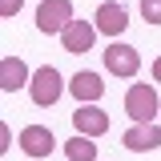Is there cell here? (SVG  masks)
<instances>
[{"mask_svg":"<svg viewBox=\"0 0 161 161\" xmlns=\"http://www.w3.org/2000/svg\"><path fill=\"white\" fill-rule=\"evenodd\" d=\"M125 113L133 125H149V121L161 117V101H157V85H129V93H125Z\"/></svg>","mask_w":161,"mask_h":161,"instance_id":"cell-1","label":"cell"},{"mask_svg":"<svg viewBox=\"0 0 161 161\" xmlns=\"http://www.w3.org/2000/svg\"><path fill=\"white\" fill-rule=\"evenodd\" d=\"M73 20H77V16H73V0H40L36 28L44 32V36H60Z\"/></svg>","mask_w":161,"mask_h":161,"instance_id":"cell-2","label":"cell"},{"mask_svg":"<svg viewBox=\"0 0 161 161\" xmlns=\"http://www.w3.org/2000/svg\"><path fill=\"white\" fill-rule=\"evenodd\" d=\"M60 93H64V80H60V73L53 69V64H40L36 73H32V85H28V97H32V105H40V109H48V105H57Z\"/></svg>","mask_w":161,"mask_h":161,"instance_id":"cell-3","label":"cell"},{"mask_svg":"<svg viewBox=\"0 0 161 161\" xmlns=\"http://www.w3.org/2000/svg\"><path fill=\"white\" fill-rule=\"evenodd\" d=\"M105 69H109L113 77H137L141 53L133 44H109V48H105Z\"/></svg>","mask_w":161,"mask_h":161,"instance_id":"cell-4","label":"cell"},{"mask_svg":"<svg viewBox=\"0 0 161 161\" xmlns=\"http://www.w3.org/2000/svg\"><path fill=\"white\" fill-rule=\"evenodd\" d=\"M16 145L28 153V157H48V153L57 149V137H53V129H48V125H24Z\"/></svg>","mask_w":161,"mask_h":161,"instance_id":"cell-5","label":"cell"},{"mask_svg":"<svg viewBox=\"0 0 161 161\" xmlns=\"http://www.w3.org/2000/svg\"><path fill=\"white\" fill-rule=\"evenodd\" d=\"M93 40H97V24H89V20L77 16L64 32H60V48H64V53H89Z\"/></svg>","mask_w":161,"mask_h":161,"instance_id":"cell-6","label":"cell"},{"mask_svg":"<svg viewBox=\"0 0 161 161\" xmlns=\"http://www.w3.org/2000/svg\"><path fill=\"white\" fill-rule=\"evenodd\" d=\"M97 32H105V36L113 40V36H121L125 28H129V16H125V4H117V0H105L97 8Z\"/></svg>","mask_w":161,"mask_h":161,"instance_id":"cell-7","label":"cell"},{"mask_svg":"<svg viewBox=\"0 0 161 161\" xmlns=\"http://www.w3.org/2000/svg\"><path fill=\"white\" fill-rule=\"evenodd\" d=\"M73 129L85 133V137H101V133H109V113L97 109V105H77V113H73Z\"/></svg>","mask_w":161,"mask_h":161,"instance_id":"cell-8","label":"cell"},{"mask_svg":"<svg viewBox=\"0 0 161 161\" xmlns=\"http://www.w3.org/2000/svg\"><path fill=\"white\" fill-rule=\"evenodd\" d=\"M125 149H133V153H149V149H157L161 145V125H129L125 129V137H121Z\"/></svg>","mask_w":161,"mask_h":161,"instance_id":"cell-9","label":"cell"},{"mask_svg":"<svg viewBox=\"0 0 161 161\" xmlns=\"http://www.w3.org/2000/svg\"><path fill=\"white\" fill-rule=\"evenodd\" d=\"M69 93L77 97V105H97L105 97V80L97 73H77V77L69 80Z\"/></svg>","mask_w":161,"mask_h":161,"instance_id":"cell-10","label":"cell"},{"mask_svg":"<svg viewBox=\"0 0 161 161\" xmlns=\"http://www.w3.org/2000/svg\"><path fill=\"white\" fill-rule=\"evenodd\" d=\"M24 85H32V73H28V64L20 57H4L0 60V89L4 93H16Z\"/></svg>","mask_w":161,"mask_h":161,"instance_id":"cell-11","label":"cell"},{"mask_svg":"<svg viewBox=\"0 0 161 161\" xmlns=\"http://www.w3.org/2000/svg\"><path fill=\"white\" fill-rule=\"evenodd\" d=\"M64 157H69V161H97V145H93V137H85V133L69 137V141H64Z\"/></svg>","mask_w":161,"mask_h":161,"instance_id":"cell-12","label":"cell"},{"mask_svg":"<svg viewBox=\"0 0 161 161\" xmlns=\"http://www.w3.org/2000/svg\"><path fill=\"white\" fill-rule=\"evenodd\" d=\"M141 16L145 24H161V0H141Z\"/></svg>","mask_w":161,"mask_h":161,"instance_id":"cell-13","label":"cell"},{"mask_svg":"<svg viewBox=\"0 0 161 161\" xmlns=\"http://www.w3.org/2000/svg\"><path fill=\"white\" fill-rule=\"evenodd\" d=\"M20 4H24V0H0V16H4V20H12V16L20 12Z\"/></svg>","mask_w":161,"mask_h":161,"instance_id":"cell-14","label":"cell"},{"mask_svg":"<svg viewBox=\"0 0 161 161\" xmlns=\"http://www.w3.org/2000/svg\"><path fill=\"white\" fill-rule=\"evenodd\" d=\"M12 145V133H8V125H0V149H8Z\"/></svg>","mask_w":161,"mask_h":161,"instance_id":"cell-15","label":"cell"},{"mask_svg":"<svg viewBox=\"0 0 161 161\" xmlns=\"http://www.w3.org/2000/svg\"><path fill=\"white\" fill-rule=\"evenodd\" d=\"M153 85H161V57L153 60Z\"/></svg>","mask_w":161,"mask_h":161,"instance_id":"cell-16","label":"cell"}]
</instances>
